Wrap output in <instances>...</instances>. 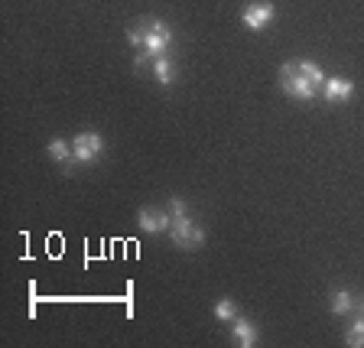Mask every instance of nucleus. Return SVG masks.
I'll return each instance as SVG.
<instances>
[{"instance_id": "obj_1", "label": "nucleus", "mask_w": 364, "mask_h": 348, "mask_svg": "<svg viewBox=\"0 0 364 348\" xmlns=\"http://www.w3.org/2000/svg\"><path fill=\"white\" fill-rule=\"evenodd\" d=\"M280 88L296 101H312L318 91H322L312 78H306L303 72L296 68V62H283L280 65Z\"/></svg>"}, {"instance_id": "obj_2", "label": "nucleus", "mask_w": 364, "mask_h": 348, "mask_svg": "<svg viewBox=\"0 0 364 348\" xmlns=\"http://www.w3.org/2000/svg\"><path fill=\"white\" fill-rule=\"evenodd\" d=\"M205 238H208V235H205V228L196 225L189 215H179V218H173V225H169V241H173L179 251L202 248Z\"/></svg>"}, {"instance_id": "obj_3", "label": "nucleus", "mask_w": 364, "mask_h": 348, "mask_svg": "<svg viewBox=\"0 0 364 348\" xmlns=\"http://www.w3.org/2000/svg\"><path fill=\"white\" fill-rule=\"evenodd\" d=\"M140 33H144V49L159 59V56L169 53V46H173V30H169V23L163 20H144L140 23Z\"/></svg>"}, {"instance_id": "obj_4", "label": "nucleus", "mask_w": 364, "mask_h": 348, "mask_svg": "<svg viewBox=\"0 0 364 348\" xmlns=\"http://www.w3.org/2000/svg\"><path fill=\"white\" fill-rule=\"evenodd\" d=\"M101 153H105V137H101L98 130H82V134L72 137V157H75V163L88 167Z\"/></svg>"}, {"instance_id": "obj_5", "label": "nucleus", "mask_w": 364, "mask_h": 348, "mask_svg": "<svg viewBox=\"0 0 364 348\" xmlns=\"http://www.w3.org/2000/svg\"><path fill=\"white\" fill-rule=\"evenodd\" d=\"M273 20H277V7H273L270 0H254L241 14V23L250 33H260V30H267V26H273Z\"/></svg>"}, {"instance_id": "obj_6", "label": "nucleus", "mask_w": 364, "mask_h": 348, "mask_svg": "<svg viewBox=\"0 0 364 348\" xmlns=\"http://www.w3.org/2000/svg\"><path fill=\"white\" fill-rule=\"evenodd\" d=\"M136 225H140V231H146V235H159V231H169L173 218H169L166 209L144 205V209H140V215H136Z\"/></svg>"}, {"instance_id": "obj_7", "label": "nucleus", "mask_w": 364, "mask_h": 348, "mask_svg": "<svg viewBox=\"0 0 364 348\" xmlns=\"http://www.w3.org/2000/svg\"><path fill=\"white\" fill-rule=\"evenodd\" d=\"M318 95H322V101H328V105H345V101H351V95H355V82H351V78H341V75H328Z\"/></svg>"}, {"instance_id": "obj_8", "label": "nucleus", "mask_w": 364, "mask_h": 348, "mask_svg": "<svg viewBox=\"0 0 364 348\" xmlns=\"http://www.w3.org/2000/svg\"><path fill=\"white\" fill-rule=\"evenodd\" d=\"M231 332H235V345H241V348H254L257 345V326L250 322V319H244V316H237L235 322H231Z\"/></svg>"}, {"instance_id": "obj_9", "label": "nucleus", "mask_w": 364, "mask_h": 348, "mask_svg": "<svg viewBox=\"0 0 364 348\" xmlns=\"http://www.w3.org/2000/svg\"><path fill=\"white\" fill-rule=\"evenodd\" d=\"M46 150H49V157H53L55 163H62L65 169L75 163V157H72V140H62V137H55V140H49V147H46Z\"/></svg>"}, {"instance_id": "obj_10", "label": "nucleus", "mask_w": 364, "mask_h": 348, "mask_svg": "<svg viewBox=\"0 0 364 348\" xmlns=\"http://www.w3.org/2000/svg\"><path fill=\"white\" fill-rule=\"evenodd\" d=\"M153 78H156L159 85H173L176 82V62L169 59V56L153 59Z\"/></svg>"}, {"instance_id": "obj_11", "label": "nucleus", "mask_w": 364, "mask_h": 348, "mask_svg": "<svg viewBox=\"0 0 364 348\" xmlns=\"http://www.w3.org/2000/svg\"><path fill=\"white\" fill-rule=\"evenodd\" d=\"M355 293H348V290H335L332 293V316H351L355 312Z\"/></svg>"}, {"instance_id": "obj_12", "label": "nucleus", "mask_w": 364, "mask_h": 348, "mask_svg": "<svg viewBox=\"0 0 364 348\" xmlns=\"http://www.w3.org/2000/svg\"><path fill=\"white\" fill-rule=\"evenodd\" d=\"M212 312H215V319H218V322H235V319H237V306H235V300H231V296H221Z\"/></svg>"}, {"instance_id": "obj_13", "label": "nucleus", "mask_w": 364, "mask_h": 348, "mask_svg": "<svg viewBox=\"0 0 364 348\" xmlns=\"http://www.w3.org/2000/svg\"><path fill=\"white\" fill-rule=\"evenodd\" d=\"M345 345L348 348H364V316H355V322L345 332Z\"/></svg>"}, {"instance_id": "obj_14", "label": "nucleus", "mask_w": 364, "mask_h": 348, "mask_svg": "<svg viewBox=\"0 0 364 348\" xmlns=\"http://www.w3.org/2000/svg\"><path fill=\"white\" fill-rule=\"evenodd\" d=\"M296 68H299L306 78H312L318 88H322V85H326V78H328L326 72H322V65H316V62H309V59H299V62H296Z\"/></svg>"}, {"instance_id": "obj_15", "label": "nucleus", "mask_w": 364, "mask_h": 348, "mask_svg": "<svg viewBox=\"0 0 364 348\" xmlns=\"http://www.w3.org/2000/svg\"><path fill=\"white\" fill-rule=\"evenodd\" d=\"M166 212H169V218H179V215H189V205L182 202L179 196H173V199L166 202Z\"/></svg>"}, {"instance_id": "obj_16", "label": "nucleus", "mask_w": 364, "mask_h": 348, "mask_svg": "<svg viewBox=\"0 0 364 348\" xmlns=\"http://www.w3.org/2000/svg\"><path fill=\"white\" fill-rule=\"evenodd\" d=\"M146 65H153V56L146 53V49H140V53L134 56V72H144Z\"/></svg>"}, {"instance_id": "obj_17", "label": "nucleus", "mask_w": 364, "mask_h": 348, "mask_svg": "<svg viewBox=\"0 0 364 348\" xmlns=\"http://www.w3.org/2000/svg\"><path fill=\"white\" fill-rule=\"evenodd\" d=\"M127 43L134 46L136 53H140V49H144V33H140V30H134V26H130V30H127Z\"/></svg>"}, {"instance_id": "obj_18", "label": "nucleus", "mask_w": 364, "mask_h": 348, "mask_svg": "<svg viewBox=\"0 0 364 348\" xmlns=\"http://www.w3.org/2000/svg\"><path fill=\"white\" fill-rule=\"evenodd\" d=\"M355 316H364V296H358L355 300Z\"/></svg>"}]
</instances>
